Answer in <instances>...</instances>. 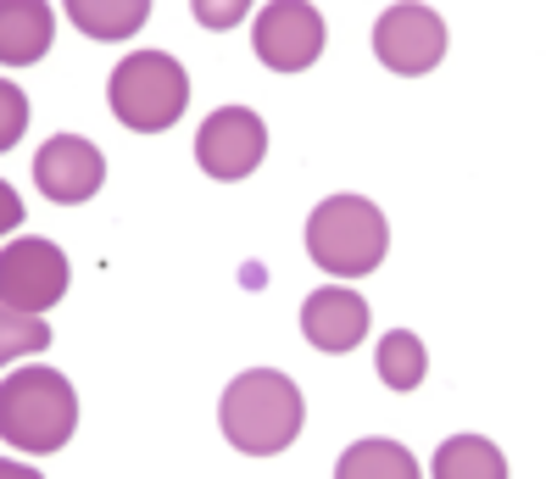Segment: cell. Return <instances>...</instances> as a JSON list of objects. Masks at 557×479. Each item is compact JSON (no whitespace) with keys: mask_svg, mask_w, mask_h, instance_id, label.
<instances>
[{"mask_svg":"<svg viewBox=\"0 0 557 479\" xmlns=\"http://www.w3.org/2000/svg\"><path fill=\"white\" fill-rule=\"evenodd\" d=\"M430 474L435 479H507V457L485 435H457V441H446L435 452Z\"/></svg>","mask_w":557,"mask_h":479,"instance_id":"7c38bea8","label":"cell"},{"mask_svg":"<svg viewBox=\"0 0 557 479\" xmlns=\"http://www.w3.org/2000/svg\"><path fill=\"white\" fill-rule=\"evenodd\" d=\"M0 329H7V334H0V357H17V352H39L45 341H51V329H45L34 312H17V307H0Z\"/></svg>","mask_w":557,"mask_h":479,"instance_id":"2e32d148","label":"cell"},{"mask_svg":"<svg viewBox=\"0 0 557 479\" xmlns=\"http://www.w3.org/2000/svg\"><path fill=\"white\" fill-rule=\"evenodd\" d=\"M73 268L57 240H12L0 257V302L17 312H45L67 296Z\"/></svg>","mask_w":557,"mask_h":479,"instance_id":"8992f818","label":"cell"},{"mask_svg":"<svg viewBox=\"0 0 557 479\" xmlns=\"http://www.w3.org/2000/svg\"><path fill=\"white\" fill-rule=\"evenodd\" d=\"M301 423H307V402L296 379L278 368L235 373V385L223 391V435L246 457H278L285 446H296Z\"/></svg>","mask_w":557,"mask_h":479,"instance_id":"6da1fadb","label":"cell"},{"mask_svg":"<svg viewBox=\"0 0 557 479\" xmlns=\"http://www.w3.org/2000/svg\"><path fill=\"white\" fill-rule=\"evenodd\" d=\"M323 12L307 7V0H273V7L257 12V28H251V45L257 57L273 67V73H301L323 57Z\"/></svg>","mask_w":557,"mask_h":479,"instance_id":"52a82bcc","label":"cell"},{"mask_svg":"<svg viewBox=\"0 0 557 479\" xmlns=\"http://www.w3.org/2000/svg\"><path fill=\"white\" fill-rule=\"evenodd\" d=\"M335 474H341V479H380V474H391V479H418V463H412V452L396 446V441H357L351 452H341Z\"/></svg>","mask_w":557,"mask_h":479,"instance_id":"9a60e30c","label":"cell"},{"mask_svg":"<svg viewBox=\"0 0 557 479\" xmlns=\"http://www.w3.org/2000/svg\"><path fill=\"white\" fill-rule=\"evenodd\" d=\"M34 184H39V196H51L57 207H78L89 196H101L107 157L78 134H57V139H45V151L34 157Z\"/></svg>","mask_w":557,"mask_h":479,"instance_id":"9c48e42d","label":"cell"},{"mask_svg":"<svg viewBox=\"0 0 557 479\" xmlns=\"http://www.w3.org/2000/svg\"><path fill=\"white\" fill-rule=\"evenodd\" d=\"M268 157V128L251 107H218L201 128H196V162L207 179H251Z\"/></svg>","mask_w":557,"mask_h":479,"instance_id":"5b68a950","label":"cell"},{"mask_svg":"<svg viewBox=\"0 0 557 479\" xmlns=\"http://www.w3.org/2000/svg\"><path fill=\"white\" fill-rule=\"evenodd\" d=\"M374 373L385 379L391 391H418V385H424V373H430L424 341H418L412 329H391V334H380V346H374Z\"/></svg>","mask_w":557,"mask_h":479,"instance_id":"4fadbf2b","label":"cell"},{"mask_svg":"<svg viewBox=\"0 0 557 479\" xmlns=\"http://www.w3.org/2000/svg\"><path fill=\"white\" fill-rule=\"evenodd\" d=\"M51 7L45 0H28V7H7L0 12V62L7 67H23V62H39L45 45H51Z\"/></svg>","mask_w":557,"mask_h":479,"instance_id":"8fae6325","label":"cell"},{"mask_svg":"<svg viewBox=\"0 0 557 479\" xmlns=\"http://www.w3.org/2000/svg\"><path fill=\"white\" fill-rule=\"evenodd\" d=\"M23 128H28V101H23V89H12V78L0 84V146H17L23 139Z\"/></svg>","mask_w":557,"mask_h":479,"instance_id":"e0dca14e","label":"cell"},{"mask_svg":"<svg viewBox=\"0 0 557 479\" xmlns=\"http://www.w3.org/2000/svg\"><path fill=\"white\" fill-rule=\"evenodd\" d=\"M196 12H201L207 28H228V23H240V17H246L240 0H235V7H207V0H196Z\"/></svg>","mask_w":557,"mask_h":479,"instance_id":"ac0fdd59","label":"cell"},{"mask_svg":"<svg viewBox=\"0 0 557 479\" xmlns=\"http://www.w3.org/2000/svg\"><path fill=\"white\" fill-rule=\"evenodd\" d=\"M67 17L89 39H128L151 17V0H67Z\"/></svg>","mask_w":557,"mask_h":479,"instance_id":"5bb4252c","label":"cell"},{"mask_svg":"<svg viewBox=\"0 0 557 479\" xmlns=\"http://www.w3.org/2000/svg\"><path fill=\"white\" fill-rule=\"evenodd\" d=\"M78 429V391L57 368H23L0 385V435L28 457H51Z\"/></svg>","mask_w":557,"mask_h":479,"instance_id":"7a4b0ae2","label":"cell"},{"mask_svg":"<svg viewBox=\"0 0 557 479\" xmlns=\"http://www.w3.org/2000/svg\"><path fill=\"white\" fill-rule=\"evenodd\" d=\"M391 251V223L368 196H330L307 218V257L335 279H368Z\"/></svg>","mask_w":557,"mask_h":479,"instance_id":"3957f363","label":"cell"},{"mask_svg":"<svg viewBox=\"0 0 557 479\" xmlns=\"http://www.w3.org/2000/svg\"><path fill=\"white\" fill-rule=\"evenodd\" d=\"M301 334L318 352H357L368 341V302L346 284H330V291H312L301 302Z\"/></svg>","mask_w":557,"mask_h":479,"instance_id":"30bf717a","label":"cell"},{"mask_svg":"<svg viewBox=\"0 0 557 479\" xmlns=\"http://www.w3.org/2000/svg\"><path fill=\"white\" fill-rule=\"evenodd\" d=\"M374 57L391 73H430L446 57V23L430 7H391L374 23Z\"/></svg>","mask_w":557,"mask_h":479,"instance_id":"ba28073f","label":"cell"},{"mask_svg":"<svg viewBox=\"0 0 557 479\" xmlns=\"http://www.w3.org/2000/svg\"><path fill=\"white\" fill-rule=\"evenodd\" d=\"M107 107L134 134H162L190 107V73L168 51H134L107 78Z\"/></svg>","mask_w":557,"mask_h":479,"instance_id":"277c9868","label":"cell"}]
</instances>
